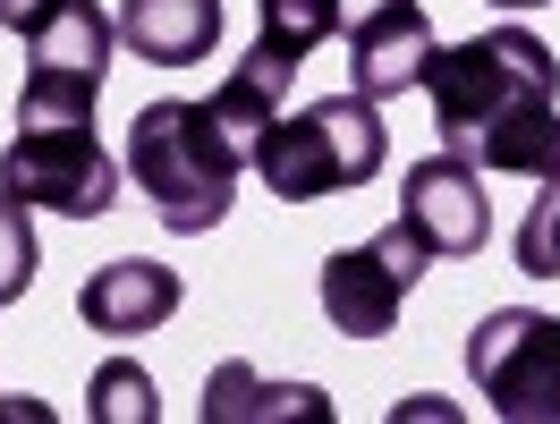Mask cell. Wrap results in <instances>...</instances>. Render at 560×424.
<instances>
[{"mask_svg":"<svg viewBox=\"0 0 560 424\" xmlns=\"http://www.w3.org/2000/svg\"><path fill=\"white\" fill-rule=\"evenodd\" d=\"M433 137L442 153L476 162L492 178H552L560 170V60L526 26H485L467 43H442L424 69Z\"/></svg>","mask_w":560,"mask_h":424,"instance_id":"6da1fadb","label":"cell"},{"mask_svg":"<svg viewBox=\"0 0 560 424\" xmlns=\"http://www.w3.org/2000/svg\"><path fill=\"white\" fill-rule=\"evenodd\" d=\"M128 178L144 187L153 221L171 238H205L230 221L238 204V178H246V153L238 137L221 128L212 103H144L137 128H128Z\"/></svg>","mask_w":560,"mask_h":424,"instance_id":"7a4b0ae2","label":"cell"},{"mask_svg":"<svg viewBox=\"0 0 560 424\" xmlns=\"http://www.w3.org/2000/svg\"><path fill=\"white\" fill-rule=\"evenodd\" d=\"M383 162H390V128H383V103H365V94H323V103L289 110L246 153V170L264 178L280 204L349 196L365 178H383Z\"/></svg>","mask_w":560,"mask_h":424,"instance_id":"3957f363","label":"cell"},{"mask_svg":"<svg viewBox=\"0 0 560 424\" xmlns=\"http://www.w3.org/2000/svg\"><path fill=\"white\" fill-rule=\"evenodd\" d=\"M0 187L60 221H103L119 204V162L103 153L94 119H18L0 153Z\"/></svg>","mask_w":560,"mask_h":424,"instance_id":"277c9868","label":"cell"},{"mask_svg":"<svg viewBox=\"0 0 560 424\" xmlns=\"http://www.w3.org/2000/svg\"><path fill=\"white\" fill-rule=\"evenodd\" d=\"M467 374H476L492 416L560 424V315H544V306H492L467 331Z\"/></svg>","mask_w":560,"mask_h":424,"instance_id":"5b68a950","label":"cell"},{"mask_svg":"<svg viewBox=\"0 0 560 424\" xmlns=\"http://www.w3.org/2000/svg\"><path fill=\"white\" fill-rule=\"evenodd\" d=\"M424 238L408 229V221H390V229H374L365 247H340L331 263H323V315H331V331H349V340H383V331H399V306H408V288L424 281Z\"/></svg>","mask_w":560,"mask_h":424,"instance_id":"8992f818","label":"cell"},{"mask_svg":"<svg viewBox=\"0 0 560 424\" xmlns=\"http://www.w3.org/2000/svg\"><path fill=\"white\" fill-rule=\"evenodd\" d=\"M399 221L424 238L433 263H458V255H485L492 238V196H485V170L458 162V153H433L399 178Z\"/></svg>","mask_w":560,"mask_h":424,"instance_id":"52a82bcc","label":"cell"},{"mask_svg":"<svg viewBox=\"0 0 560 424\" xmlns=\"http://www.w3.org/2000/svg\"><path fill=\"white\" fill-rule=\"evenodd\" d=\"M433 17L417 0H365L349 17V85L365 103H390V94H417L424 69H433Z\"/></svg>","mask_w":560,"mask_h":424,"instance_id":"ba28073f","label":"cell"},{"mask_svg":"<svg viewBox=\"0 0 560 424\" xmlns=\"http://www.w3.org/2000/svg\"><path fill=\"white\" fill-rule=\"evenodd\" d=\"M178 281L171 263H153V255H119V263H94L85 288H77V322L85 331H110V340H137V331H162L178 315Z\"/></svg>","mask_w":560,"mask_h":424,"instance_id":"9c48e42d","label":"cell"},{"mask_svg":"<svg viewBox=\"0 0 560 424\" xmlns=\"http://www.w3.org/2000/svg\"><path fill=\"white\" fill-rule=\"evenodd\" d=\"M205 424H340V408L315 382H264L246 356H230L205 374Z\"/></svg>","mask_w":560,"mask_h":424,"instance_id":"30bf717a","label":"cell"},{"mask_svg":"<svg viewBox=\"0 0 560 424\" xmlns=\"http://www.w3.org/2000/svg\"><path fill=\"white\" fill-rule=\"evenodd\" d=\"M110 26H119V51L153 69H196L221 43V0H119Z\"/></svg>","mask_w":560,"mask_h":424,"instance_id":"8fae6325","label":"cell"},{"mask_svg":"<svg viewBox=\"0 0 560 424\" xmlns=\"http://www.w3.org/2000/svg\"><path fill=\"white\" fill-rule=\"evenodd\" d=\"M298 69H306V51H289V43L255 35V43H246V60L221 76L212 110H221V128L238 137V153H255V137L280 119V94H289V76H298Z\"/></svg>","mask_w":560,"mask_h":424,"instance_id":"7c38bea8","label":"cell"},{"mask_svg":"<svg viewBox=\"0 0 560 424\" xmlns=\"http://www.w3.org/2000/svg\"><path fill=\"white\" fill-rule=\"evenodd\" d=\"M110 51H119V26H110V9H94V0H60L35 35H26V60H35L43 76H94V85H103Z\"/></svg>","mask_w":560,"mask_h":424,"instance_id":"4fadbf2b","label":"cell"},{"mask_svg":"<svg viewBox=\"0 0 560 424\" xmlns=\"http://www.w3.org/2000/svg\"><path fill=\"white\" fill-rule=\"evenodd\" d=\"M85 416L94 424H153L162 416V390H153L144 365L110 356V365H94V382H85Z\"/></svg>","mask_w":560,"mask_h":424,"instance_id":"5bb4252c","label":"cell"},{"mask_svg":"<svg viewBox=\"0 0 560 424\" xmlns=\"http://www.w3.org/2000/svg\"><path fill=\"white\" fill-rule=\"evenodd\" d=\"M255 9H264V35L289 51H315L349 26V0H255Z\"/></svg>","mask_w":560,"mask_h":424,"instance_id":"9a60e30c","label":"cell"},{"mask_svg":"<svg viewBox=\"0 0 560 424\" xmlns=\"http://www.w3.org/2000/svg\"><path fill=\"white\" fill-rule=\"evenodd\" d=\"M544 196L526 204V221H518V272L526 281H560V170L552 178H535Z\"/></svg>","mask_w":560,"mask_h":424,"instance_id":"2e32d148","label":"cell"},{"mask_svg":"<svg viewBox=\"0 0 560 424\" xmlns=\"http://www.w3.org/2000/svg\"><path fill=\"white\" fill-rule=\"evenodd\" d=\"M35 263H43V247H35V221H26V204L0 187V306H18L26 288H35Z\"/></svg>","mask_w":560,"mask_h":424,"instance_id":"e0dca14e","label":"cell"},{"mask_svg":"<svg viewBox=\"0 0 560 424\" xmlns=\"http://www.w3.org/2000/svg\"><path fill=\"white\" fill-rule=\"evenodd\" d=\"M51 9H60V0H0V26H9V35H35Z\"/></svg>","mask_w":560,"mask_h":424,"instance_id":"ac0fdd59","label":"cell"},{"mask_svg":"<svg viewBox=\"0 0 560 424\" xmlns=\"http://www.w3.org/2000/svg\"><path fill=\"white\" fill-rule=\"evenodd\" d=\"M492 9H544V0H492Z\"/></svg>","mask_w":560,"mask_h":424,"instance_id":"d6986e66","label":"cell"}]
</instances>
